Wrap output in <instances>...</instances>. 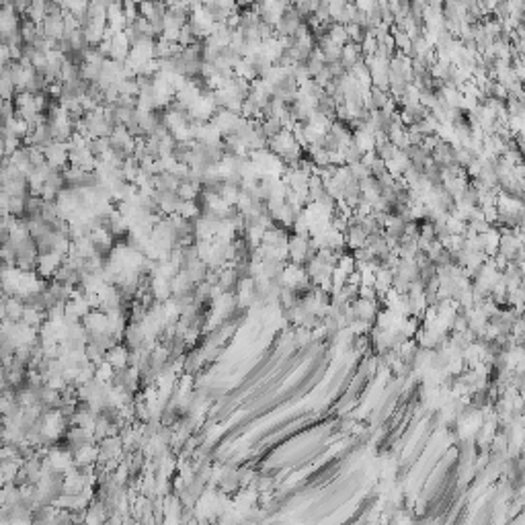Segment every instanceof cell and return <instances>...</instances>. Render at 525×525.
I'll use <instances>...</instances> for the list:
<instances>
[{"instance_id": "cell-3", "label": "cell", "mask_w": 525, "mask_h": 525, "mask_svg": "<svg viewBox=\"0 0 525 525\" xmlns=\"http://www.w3.org/2000/svg\"><path fill=\"white\" fill-rule=\"evenodd\" d=\"M345 33H347V39L351 43H361V39L365 37V29H361L355 23H347L345 25Z\"/></svg>"}, {"instance_id": "cell-1", "label": "cell", "mask_w": 525, "mask_h": 525, "mask_svg": "<svg viewBox=\"0 0 525 525\" xmlns=\"http://www.w3.org/2000/svg\"><path fill=\"white\" fill-rule=\"evenodd\" d=\"M113 369H123L130 365V349L121 343H115L113 347H109L105 351V357H103Z\"/></svg>"}, {"instance_id": "cell-4", "label": "cell", "mask_w": 525, "mask_h": 525, "mask_svg": "<svg viewBox=\"0 0 525 525\" xmlns=\"http://www.w3.org/2000/svg\"><path fill=\"white\" fill-rule=\"evenodd\" d=\"M177 209H179V213H181V218H193V215H197L199 213V209L191 203V201H185V203H179L177 205Z\"/></svg>"}, {"instance_id": "cell-6", "label": "cell", "mask_w": 525, "mask_h": 525, "mask_svg": "<svg viewBox=\"0 0 525 525\" xmlns=\"http://www.w3.org/2000/svg\"><path fill=\"white\" fill-rule=\"evenodd\" d=\"M330 80H332V74H330L328 66H324V68H322V70H320V72H318V74L314 76V82H316V84H318L320 88H324V86H326V84H328Z\"/></svg>"}, {"instance_id": "cell-7", "label": "cell", "mask_w": 525, "mask_h": 525, "mask_svg": "<svg viewBox=\"0 0 525 525\" xmlns=\"http://www.w3.org/2000/svg\"><path fill=\"white\" fill-rule=\"evenodd\" d=\"M228 25H230V27H236V25H240V15H236V13H234V15L228 19Z\"/></svg>"}, {"instance_id": "cell-5", "label": "cell", "mask_w": 525, "mask_h": 525, "mask_svg": "<svg viewBox=\"0 0 525 525\" xmlns=\"http://www.w3.org/2000/svg\"><path fill=\"white\" fill-rule=\"evenodd\" d=\"M197 193V185H189V183H181L179 187V195L185 199V201H191Z\"/></svg>"}, {"instance_id": "cell-2", "label": "cell", "mask_w": 525, "mask_h": 525, "mask_svg": "<svg viewBox=\"0 0 525 525\" xmlns=\"http://www.w3.org/2000/svg\"><path fill=\"white\" fill-rule=\"evenodd\" d=\"M326 35L330 37V41L334 43V45H338V47H343L349 39H347V33H345V25H341V23H330L328 27H326Z\"/></svg>"}]
</instances>
